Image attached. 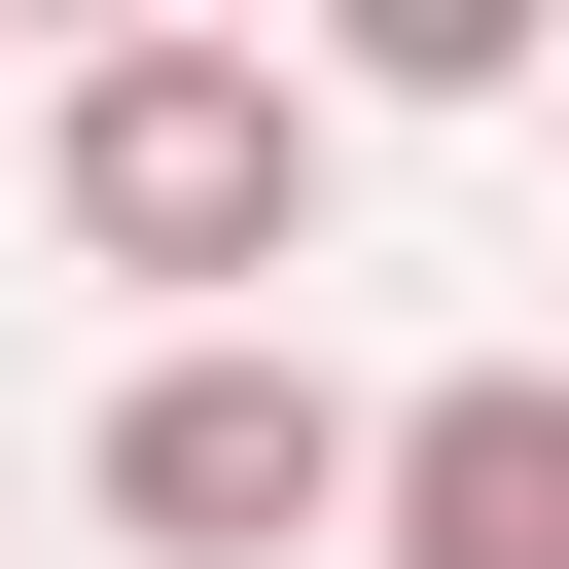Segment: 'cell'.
<instances>
[{
    "label": "cell",
    "instance_id": "obj_4",
    "mask_svg": "<svg viewBox=\"0 0 569 569\" xmlns=\"http://www.w3.org/2000/svg\"><path fill=\"white\" fill-rule=\"evenodd\" d=\"M569 0H320V107H533Z\"/></svg>",
    "mask_w": 569,
    "mask_h": 569
},
{
    "label": "cell",
    "instance_id": "obj_3",
    "mask_svg": "<svg viewBox=\"0 0 569 569\" xmlns=\"http://www.w3.org/2000/svg\"><path fill=\"white\" fill-rule=\"evenodd\" d=\"M356 569H569V356H427L356 462Z\"/></svg>",
    "mask_w": 569,
    "mask_h": 569
},
{
    "label": "cell",
    "instance_id": "obj_2",
    "mask_svg": "<svg viewBox=\"0 0 569 569\" xmlns=\"http://www.w3.org/2000/svg\"><path fill=\"white\" fill-rule=\"evenodd\" d=\"M356 462H391V427H356L284 320H178V356L107 391V462H71V498H107L142 569H320V533H356Z\"/></svg>",
    "mask_w": 569,
    "mask_h": 569
},
{
    "label": "cell",
    "instance_id": "obj_5",
    "mask_svg": "<svg viewBox=\"0 0 569 569\" xmlns=\"http://www.w3.org/2000/svg\"><path fill=\"white\" fill-rule=\"evenodd\" d=\"M36 36H178V0H36Z\"/></svg>",
    "mask_w": 569,
    "mask_h": 569
},
{
    "label": "cell",
    "instance_id": "obj_1",
    "mask_svg": "<svg viewBox=\"0 0 569 569\" xmlns=\"http://www.w3.org/2000/svg\"><path fill=\"white\" fill-rule=\"evenodd\" d=\"M320 178H356V107H320V36H71L36 71V249L71 284H178V320H249V284H320Z\"/></svg>",
    "mask_w": 569,
    "mask_h": 569
}]
</instances>
